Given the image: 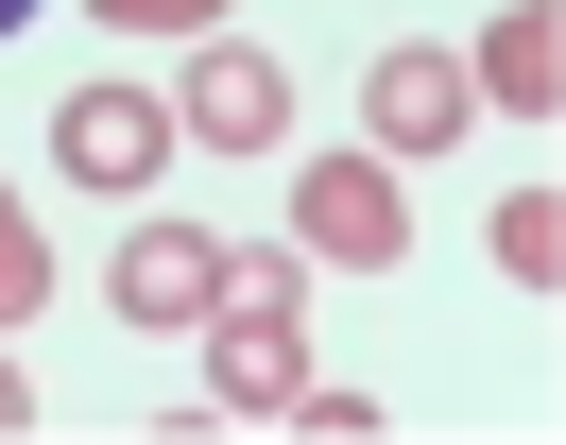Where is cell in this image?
Here are the masks:
<instances>
[{
    "instance_id": "7",
    "label": "cell",
    "mask_w": 566,
    "mask_h": 445,
    "mask_svg": "<svg viewBox=\"0 0 566 445\" xmlns=\"http://www.w3.org/2000/svg\"><path fill=\"white\" fill-rule=\"evenodd\" d=\"M463 86H481V103H532V120H549V103H566V18H549V0H515V18L463 52Z\"/></svg>"
},
{
    "instance_id": "2",
    "label": "cell",
    "mask_w": 566,
    "mask_h": 445,
    "mask_svg": "<svg viewBox=\"0 0 566 445\" xmlns=\"http://www.w3.org/2000/svg\"><path fill=\"white\" fill-rule=\"evenodd\" d=\"M52 171L104 189V205H138L155 171H172V103H155V86H70V103H52Z\"/></svg>"
},
{
    "instance_id": "9",
    "label": "cell",
    "mask_w": 566,
    "mask_h": 445,
    "mask_svg": "<svg viewBox=\"0 0 566 445\" xmlns=\"http://www.w3.org/2000/svg\"><path fill=\"white\" fill-rule=\"evenodd\" d=\"M35 308H52V240H35V205L0 189V342L35 326Z\"/></svg>"
},
{
    "instance_id": "10",
    "label": "cell",
    "mask_w": 566,
    "mask_h": 445,
    "mask_svg": "<svg viewBox=\"0 0 566 445\" xmlns=\"http://www.w3.org/2000/svg\"><path fill=\"white\" fill-rule=\"evenodd\" d=\"M86 18H104V34H223L241 0H86Z\"/></svg>"
},
{
    "instance_id": "8",
    "label": "cell",
    "mask_w": 566,
    "mask_h": 445,
    "mask_svg": "<svg viewBox=\"0 0 566 445\" xmlns=\"http://www.w3.org/2000/svg\"><path fill=\"white\" fill-rule=\"evenodd\" d=\"M481 240H497V274H515V292H566V189H515Z\"/></svg>"
},
{
    "instance_id": "11",
    "label": "cell",
    "mask_w": 566,
    "mask_h": 445,
    "mask_svg": "<svg viewBox=\"0 0 566 445\" xmlns=\"http://www.w3.org/2000/svg\"><path fill=\"white\" fill-rule=\"evenodd\" d=\"M18 428H35V377H18V360H0V445H18Z\"/></svg>"
},
{
    "instance_id": "5",
    "label": "cell",
    "mask_w": 566,
    "mask_h": 445,
    "mask_svg": "<svg viewBox=\"0 0 566 445\" xmlns=\"http://www.w3.org/2000/svg\"><path fill=\"white\" fill-rule=\"evenodd\" d=\"M463 120H481V86H463V52H429V34H395V52L360 68V137H378L395 171H412V155H447Z\"/></svg>"
},
{
    "instance_id": "6",
    "label": "cell",
    "mask_w": 566,
    "mask_h": 445,
    "mask_svg": "<svg viewBox=\"0 0 566 445\" xmlns=\"http://www.w3.org/2000/svg\"><path fill=\"white\" fill-rule=\"evenodd\" d=\"M207 292H223V240L207 223H138L120 240V326H207Z\"/></svg>"
},
{
    "instance_id": "1",
    "label": "cell",
    "mask_w": 566,
    "mask_h": 445,
    "mask_svg": "<svg viewBox=\"0 0 566 445\" xmlns=\"http://www.w3.org/2000/svg\"><path fill=\"white\" fill-rule=\"evenodd\" d=\"M292 377H310L292 257H223V292H207V411H292Z\"/></svg>"
},
{
    "instance_id": "12",
    "label": "cell",
    "mask_w": 566,
    "mask_h": 445,
    "mask_svg": "<svg viewBox=\"0 0 566 445\" xmlns=\"http://www.w3.org/2000/svg\"><path fill=\"white\" fill-rule=\"evenodd\" d=\"M0 34H35V0H0Z\"/></svg>"
},
{
    "instance_id": "4",
    "label": "cell",
    "mask_w": 566,
    "mask_h": 445,
    "mask_svg": "<svg viewBox=\"0 0 566 445\" xmlns=\"http://www.w3.org/2000/svg\"><path fill=\"white\" fill-rule=\"evenodd\" d=\"M172 137H207V155H275V137H292V68L258 52V34H207L189 86H172Z\"/></svg>"
},
{
    "instance_id": "3",
    "label": "cell",
    "mask_w": 566,
    "mask_h": 445,
    "mask_svg": "<svg viewBox=\"0 0 566 445\" xmlns=\"http://www.w3.org/2000/svg\"><path fill=\"white\" fill-rule=\"evenodd\" d=\"M292 223H310V257H344V274H395V257H412L395 155H310V171H292Z\"/></svg>"
}]
</instances>
